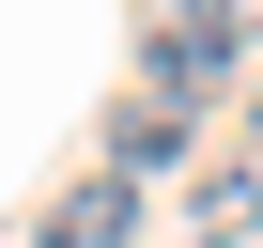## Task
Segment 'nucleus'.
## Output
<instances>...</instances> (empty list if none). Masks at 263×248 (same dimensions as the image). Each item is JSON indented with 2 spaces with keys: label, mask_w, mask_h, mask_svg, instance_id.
<instances>
[{
  "label": "nucleus",
  "mask_w": 263,
  "mask_h": 248,
  "mask_svg": "<svg viewBox=\"0 0 263 248\" xmlns=\"http://www.w3.org/2000/svg\"><path fill=\"white\" fill-rule=\"evenodd\" d=\"M31 248H140V186H124V171H78V186L31 217Z\"/></svg>",
  "instance_id": "obj_1"
},
{
  "label": "nucleus",
  "mask_w": 263,
  "mask_h": 248,
  "mask_svg": "<svg viewBox=\"0 0 263 248\" xmlns=\"http://www.w3.org/2000/svg\"><path fill=\"white\" fill-rule=\"evenodd\" d=\"M186 140H201V109H171V93H124V109H108V171H124V186L186 171Z\"/></svg>",
  "instance_id": "obj_2"
},
{
  "label": "nucleus",
  "mask_w": 263,
  "mask_h": 248,
  "mask_svg": "<svg viewBox=\"0 0 263 248\" xmlns=\"http://www.w3.org/2000/svg\"><path fill=\"white\" fill-rule=\"evenodd\" d=\"M201 248H232V233H201Z\"/></svg>",
  "instance_id": "obj_3"
}]
</instances>
